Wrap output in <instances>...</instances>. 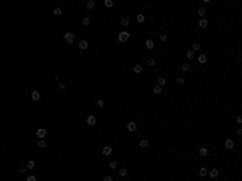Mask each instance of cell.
I'll return each instance as SVG.
<instances>
[{"label":"cell","instance_id":"obj_1","mask_svg":"<svg viewBox=\"0 0 242 181\" xmlns=\"http://www.w3.org/2000/svg\"><path fill=\"white\" fill-rule=\"evenodd\" d=\"M118 41H119V42H128V41H129V32L128 31L119 32V34H118Z\"/></svg>","mask_w":242,"mask_h":181},{"label":"cell","instance_id":"obj_2","mask_svg":"<svg viewBox=\"0 0 242 181\" xmlns=\"http://www.w3.org/2000/svg\"><path fill=\"white\" fill-rule=\"evenodd\" d=\"M65 42L73 44L74 42V34H73V32H65Z\"/></svg>","mask_w":242,"mask_h":181},{"label":"cell","instance_id":"obj_3","mask_svg":"<svg viewBox=\"0 0 242 181\" xmlns=\"http://www.w3.org/2000/svg\"><path fill=\"white\" fill-rule=\"evenodd\" d=\"M208 175H210V178H213V180H216V178L220 176V170H218V168H211V170L208 171Z\"/></svg>","mask_w":242,"mask_h":181},{"label":"cell","instance_id":"obj_4","mask_svg":"<svg viewBox=\"0 0 242 181\" xmlns=\"http://www.w3.org/2000/svg\"><path fill=\"white\" fill-rule=\"evenodd\" d=\"M181 70H183L184 73H189V71H192V65L190 63H181Z\"/></svg>","mask_w":242,"mask_h":181},{"label":"cell","instance_id":"obj_5","mask_svg":"<svg viewBox=\"0 0 242 181\" xmlns=\"http://www.w3.org/2000/svg\"><path fill=\"white\" fill-rule=\"evenodd\" d=\"M36 134H37V138H39V139H44L45 136H47V129H44V128H39V129H37V133H36Z\"/></svg>","mask_w":242,"mask_h":181},{"label":"cell","instance_id":"obj_6","mask_svg":"<svg viewBox=\"0 0 242 181\" xmlns=\"http://www.w3.org/2000/svg\"><path fill=\"white\" fill-rule=\"evenodd\" d=\"M234 146H236V144H234V141H232L231 138H228V139L224 141V147H226V149H232Z\"/></svg>","mask_w":242,"mask_h":181},{"label":"cell","instance_id":"obj_7","mask_svg":"<svg viewBox=\"0 0 242 181\" xmlns=\"http://www.w3.org/2000/svg\"><path fill=\"white\" fill-rule=\"evenodd\" d=\"M197 60H199L200 65H205V63H207V55H205V53H200L199 57H197Z\"/></svg>","mask_w":242,"mask_h":181},{"label":"cell","instance_id":"obj_8","mask_svg":"<svg viewBox=\"0 0 242 181\" xmlns=\"http://www.w3.org/2000/svg\"><path fill=\"white\" fill-rule=\"evenodd\" d=\"M86 121H87V125H91V126H94V125L97 123V118L94 117V115H91V117H87V120H86Z\"/></svg>","mask_w":242,"mask_h":181},{"label":"cell","instance_id":"obj_9","mask_svg":"<svg viewBox=\"0 0 242 181\" xmlns=\"http://www.w3.org/2000/svg\"><path fill=\"white\" fill-rule=\"evenodd\" d=\"M31 97H32V100H40V92L39 90H32Z\"/></svg>","mask_w":242,"mask_h":181},{"label":"cell","instance_id":"obj_10","mask_svg":"<svg viewBox=\"0 0 242 181\" xmlns=\"http://www.w3.org/2000/svg\"><path fill=\"white\" fill-rule=\"evenodd\" d=\"M128 129H129V133H134L136 129H137L136 123H134V121H129V123H128Z\"/></svg>","mask_w":242,"mask_h":181},{"label":"cell","instance_id":"obj_11","mask_svg":"<svg viewBox=\"0 0 242 181\" xmlns=\"http://www.w3.org/2000/svg\"><path fill=\"white\" fill-rule=\"evenodd\" d=\"M129 23H131V20H129V16H123L121 18V26H129Z\"/></svg>","mask_w":242,"mask_h":181},{"label":"cell","instance_id":"obj_12","mask_svg":"<svg viewBox=\"0 0 242 181\" xmlns=\"http://www.w3.org/2000/svg\"><path fill=\"white\" fill-rule=\"evenodd\" d=\"M87 47H89V42H87V41H84V39L79 41V49H81V50H86Z\"/></svg>","mask_w":242,"mask_h":181},{"label":"cell","instance_id":"obj_13","mask_svg":"<svg viewBox=\"0 0 242 181\" xmlns=\"http://www.w3.org/2000/svg\"><path fill=\"white\" fill-rule=\"evenodd\" d=\"M145 47H147L149 50H150V49H153V47H155V42H153L152 39H147V41H145Z\"/></svg>","mask_w":242,"mask_h":181},{"label":"cell","instance_id":"obj_14","mask_svg":"<svg viewBox=\"0 0 242 181\" xmlns=\"http://www.w3.org/2000/svg\"><path fill=\"white\" fill-rule=\"evenodd\" d=\"M197 15H199L200 18H205V15H207V10H205L203 7H200L199 10H197Z\"/></svg>","mask_w":242,"mask_h":181},{"label":"cell","instance_id":"obj_15","mask_svg":"<svg viewBox=\"0 0 242 181\" xmlns=\"http://www.w3.org/2000/svg\"><path fill=\"white\" fill-rule=\"evenodd\" d=\"M199 26L200 28H207L208 26V20H207V18H202V20L199 21Z\"/></svg>","mask_w":242,"mask_h":181},{"label":"cell","instance_id":"obj_16","mask_svg":"<svg viewBox=\"0 0 242 181\" xmlns=\"http://www.w3.org/2000/svg\"><path fill=\"white\" fill-rule=\"evenodd\" d=\"M199 155L200 157H207V155H208V149H207V147H202V149L199 150Z\"/></svg>","mask_w":242,"mask_h":181},{"label":"cell","instance_id":"obj_17","mask_svg":"<svg viewBox=\"0 0 242 181\" xmlns=\"http://www.w3.org/2000/svg\"><path fill=\"white\" fill-rule=\"evenodd\" d=\"M34 167H36V162H34V160H27V163H26V168H27V170H32Z\"/></svg>","mask_w":242,"mask_h":181},{"label":"cell","instance_id":"obj_18","mask_svg":"<svg viewBox=\"0 0 242 181\" xmlns=\"http://www.w3.org/2000/svg\"><path fill=\"white\" fill-rule=\"evenodd\" d=\"M166 83H168L166 78H163V76H160V78H158V86H161V87H163V86H166Z\"/></svg>","mask_w":242,"mask_h":181},{"label":"cell","instance_id":"obj_19","mask_svg":"<svg viewBox=\"0 0 242 181\" xmlns=\"http://www.w3.org/2000/svg\"><path fill=\"white\" fill-rule=\"evenodd\" d=\"M161 92H163V87L157 84L155 87H153V94H157V96H158V94H161Z\"/></svg>","mask_w":242,"mask_h":181},{"label":"cell","instance_id":"obj_20","mask_svg":"<svg viewBox=\"0 0 242 181\" xmlns=\"http://www.w3.org/2000/svg\"><path fill=\"white\" fill-rule=\"evenodd\" d=\"M111 147H110V146H105V147H103V155H110V154H111Z\"/></svg>","mask_w":242,"mask_h":181},{"label":"cell","instance_id":"obj_21","mask_svg":"<svg viewBox=\"0 0 242 181\" xmlns=\"http://www.w3.org/2000/svg\"><path fill=\"white\" fill-rule=\"evenodd\" d=\"M186 57H187L189 60H194V57H195V52H192V50H187V52H186Z\"/></svg>","mask_w":242,"mask_h":181},{"label":"cell","instance_id":"obj_22","mask_svg":"<svg viewBox=\"0 0 242 181\" xmlns=\"http://www.w3.org/2000/svg\"><path fill=\"white\" fill-rule=\"evenodd\" d=\"M86 7L89 8V10H92V8H95V2H94V0H89V2L86 3Z\"/></svg>","mask_w":242,"mask_h":181},{"label":"cell","instance_id":"obj_23","mask_svg":"<svg viewBox=\"0 0 242 181\" xmlns=\"http://www.w3.org/2000/svg\"><path fill=\"white\" fill-rule=\"evenodd\" d=\"M139 146H140V147H142V149H145V147H147V146H149V141H147V139H140V142H139Z\"/></svg>","mask_w":242,"mask_h":181},{"label":"cell","instance_id":"obj_24","mask_svg":"<svg viewBox=\"0 0 242 181\" xmlns=\"http://www.w3.org/2000/svg\"><path fill=\"white\" fill-rule=\"evenodd\" d=\"M142 70H144L142 65H134V73H142Z\"/></svg>","mask_w":242,"mask_h":181},{"label":"cell","instance_id":"obj_25","mask_svg":"<svg viewBox=\"0 0 242 181\" xmlns=\"http://www.w3.org/2000/svg\"><path fill=\"white\" fill-rule=\"evenodd\" d=\"M136 20H137V23H144L145 21V16L142 15V13H139V15L136 16Z\"/></svg>","mask_w":242,"mask_h":181},{"label":"cell","instance_id":"obj_26","mask_svg":"<svg viewBox=\"0 0 242 181\" xmlns=\"http://www.w3.org/2000/svg\"><path fill=\"white\" fill-rule=\"evenodd\" d=\"M199 175L202 176V178H205V176H207V168H205V167H202V168L199 170Z\"/></svg>","mask_w":242,"mask_h":181},{"label":"cell","instance_id":"obj_27","mask_svg":"<svg viewBox=\"0 0 242 181\" xmlns=\"http://www.w3.org/2000/svg\"><path fill=\"white\" fill-rule=\"evenodd\" d=\"M190 50H192V52H199V50H200V44L195 42V44L192 45V49H190Z\"/></svg>","mask_w":242,"mask_h":181},{"label":"cell","instance_id":"obj_28","mask_svg":"<svg viewBox=\"0 0 242 181\" xmlns=\"http://www.w3.org/2000/svg\"><path fill=\"white\" fill-rule=\"evenodd\" d=\"M37 146H39V147H40V149H44V147H45V146H47V142H45V141H44V139H39V142H37Z\"/></svg>","mask_w":242,"mask_h":181},{"label":"cell","instance_id":"obj_29","mask_svg":"<svg viewBox=\"0 0 242 181\" xmlns=\"http://www.w3.org/2000/svg\"><path fill=\"white\" fill-rule=\"evenodd\" d=\"M61 13H63V11H61V8H60V7H57V8L53 10V15H55V16H60Z\"/></svg>","mask_w":242,"mask_h":181},{"label":"cell","instance_id":"obj_30","mask_svg":"<svg viewBox=\"0 0 242 181\" xmlns=\"http://www.w3.org/2000/svg\"><path fill=\"white\" fill-rule=\"evenodd\" d=\"M82 24H84V26H89V24H91V18H87V16L82 18Z\"/></svg>","mask_w":242,"mask_h":181},{"label":"cell","instance_id":"obj_31","mask_svg":"<svg viewBox=\"0 0 242 181\" xmlns=\"http://www.w3.org/2000/svg\"><path fill=\"white\" fill-rule=\"evenodd\" d=\"M103 3H105V7H107V8H111V7H113V0H105Z\"/></svg>","mask_w":242,"mask_h":181},{"label":"cell","instance_id":"obj_32","mask_svg":"<svg viewBox=\"0 0 242 181\" xmlns=\"http://www.w3.org/2000/svg\"><path fill=\"white\" fill-rule=\"evenodd\" d=\"M128 175V168H119V176H126Z\"/></svg>","mask_w":242,"mask_h":181},{"label":"cell","instance_id":"obj_33","mask_svg":"<svg viewBox=\"0 0 242 181\" xmlns=\"http://www.w3.org/2000/svg\"><path fill=\"white\" fill-rule=\"evenodd\" d=\"M147 65L149 66H155V58H149L147 60Z\"/></svg>","mask_w":242,"mask_h":181},{"label":"cell","instance_id":"obj_34","mask_svg":"<svg viewBox=\"0 0 242 181\" xmlns=\"http://www.w3.org/2000/svg\"><path fill=\"white\" fill-rule=\"evenodd\" d=\"M184 81H186V79L179 76V78H176V84H179V86H181V84H184Z\"/></svg>","mask_w":242,"mask_h":181},{"label":"cell","instance_id":"obj_35","mask_svg":"<svg viewBox=\"0 0 242 181\" xmlns=\"http://www.w3.org/2000/svg\"><path fill=\"white\" fill-rule=\"evenodd\" d=\"M103 105H105V102H103V99H98V100H97V107H100V108H102Z\"/></svg>","mask_w":242,"mask_h":181},{"label":"cell","instance_id":"obj_36","mask_svg":"<svg viewBox=\"0 0 242 181\" xmlns=\"http://www.w3.org/2000/svg\"><path fill=\"white\" fill-rule=\"evenodd\" d=\"M160 41H161V42H166V41H168V36H166V34H161V36H160Z\"/></svg>","mask_w":242,"mask_h":181},{"label":"cell","instance_id":"obj_37","mask_svg":"<svg viewBox=\"0 0 242 181\" xmlns=\"http://www.w3.org/2000/svg\"><path fill=\"white\" fill-rule=\"evenodd\" d=\"M103 181H113V178L110 175H105V176H103Z\"/></svg>","mask_w":242,"mask_h":181},{"label":"cell","instance_id":"obj_38","mask_svg":"<svg viewBox=\"0 0 242 181\" xmlns=\"http://www.w3.org/2000/svg\"><path fill=\"white\" fill-rule=\"evenodd\" d=\"M110 168H111V170H116V162H110Z\"/></svg>","mask_w":242,"mask_h":181},{"label":"cell","instance_id":"obj_39","mask_svg":"<svg viewBox=\"0 0 242 181\" xmlns=\"http://www.w3.org/2000/svg\"><path fill=\"white\" fill-rule=\"evenodd\" d=\"M236 134H237V136H242V128H237L236 129Z\"/></svg>","mask_w":242,"mask_h":181},{"label":"cell","instance_id":"obj_40","mask_svg":"<svg viewBox=\"0 0 242 181\" xmlns=\"http://www.w3.org/2000/svg\"><path fill=\"white\" fill-rule=\"evenodd\" d=\"M26 181H37V180H36V176H27Z\"/></svg>","mask_w":242,"mask_h":181},{"label":"cell","instance_id":"obj_41","mask_svg":"<svg viewBox=\"0 0 242 181\" xmlns=\"http://www.w3.org/2000/svg\"><path fill=\"white\" fill-rule=\"evenodd\" d=\"M58 87H60V89H61V90H63V89H66V86H65L63 83H60V84H58Z\"/></svg>","mask_w":242,"mask_h":181},{"label":"cell","instance_id":"obj_42","mask_svg":"<svg viewBox=\"0 0 242 181\" xmlns=\"http://www.w3.org/2000/svg\"><path fill=\"white\" fill-rule=\"evenodd\" d=\"M236 121H237V123H242V117H239V115H237V117H236Z\"/></svg>","mask_w":242,"mask_h":181},{"label":"cell","instance_id":"obj_43","mask_svg":"<svg viewBox=\"0 0 242 181\" xmlns=\"http://www.w3.org/2000/svg\"><path fill=\"white\" fill-rule=\"evenodd\" d=\"M26 170H27L26 167H21V168H20V173H24V171H26Z\"/></svg>","mask_w":242,"mask_h":181},{"label":"cell","instance_id":"obj_44","mask_svg":"<svg viewBox=\"0 0 242 181\" xmlns=\"http://www.w3.org/2000/svg\"><path fill=\"white\" fill-rule=\"evenodd\" d=\"M203 181H208V180H203Z\"/></svg>","mask_w":242,"mask_h":181}]
</instances>
